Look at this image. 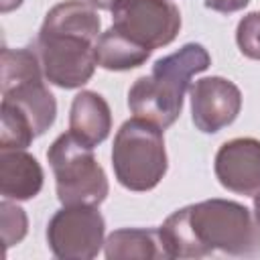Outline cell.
I'll use <instances>...</instances> for the list:
<instances>
[{"label": "cell", "instance_id": "6da1fadb", "mask_svg": "<svg viewBox=\"0 0 260 260\" xmlns=\"http://www.w3.org/2000/svg\"><path fill=\"white\" fill-rule=\"evenodd\" d=\"M171 258H205L225 254L260 256V223L254 213L232 199H205L171 213L160 225Z\"/></svg>", "mask_w": 260, "mask_h": 260}, {"label": "cell", "instance_id": "7a4b0ae2", "mask_svg": "<svg viewBox=\"0 0 260 260\" xmlns=\"http://www.w3.org/2000/svg\"><path fill=\"white\" fill-rule=\"evenodd\" d=\"M211 65L207 49L199 43H187L171 55L154 61L148 75L138 77L128 89V108L162 130L173 126L183 112V100L191 87V77Z\"/></svg>", "mask_w": 260, "mask_h": 260}, {"label": "cell", "instance_id": "e0dca14e", "mask_svg": "<svg viewBox=\"0 0 260 260\" xmlns=\"http://www.w3.org/2000/svg\"><path fill=\"white\" fill-rule=\"evenodd\" d=\"M0 223H2V240H4L6 250L18 244L28 232V217L20 205L12 203V199H2Z\"/></svg>", "mask_w": 260, "mask_h": 260}, {"label": "cell", "instance_id": "3957f363", "mask_svg": "<svg viewBox=\"0 0 260 260\" xmlns=\"http://www.w3.org/2000/svg\"><path fill=\"white\" fill-rule=\"evenodd\" d=\"M112 167L124 189H154L169 169L162 128L138 116L126 120L114 136Z\"/></svg>", "mask_w": 260, "mask_h": 260}, {"label": "cell", "instance_id": "5b68a950", "mask_svg": "<svg viewBox=\"0 0 260 260\" xmlns=\"http://www.w3.org/2000/svg\"><path fill=\"white\" fill-rule=\"evenodd\" d=\"M55 175L57 199L63 205H100L110 191L106 171L93 154V146L73 132L59 134L47 150Z\"/></svg>", "mask_w": 260, "mask_h": 260}, {"label": "cell", "instance_id": "4fadbf2b", "mask_svg": "<svg viewBox=\"0 0 260 260\" xmlns=\"http://www.w3.org/2000/svg\"><path fill=\"white\" fill-rule=\"evenodd\" d=\"M108 260H146L171 258L160 228H122L114 230L104 244Z\"/></svg>", "mask_w": 260, "mask_h": 260}, {"label": "cell", "instance_id": "30bf717a", "mask_svg": "<svg viewBox=\"0 0 260 260\" xmlns=\"http://www.w3.org/2000/svg\"><path fill=\"white\" fill-rule=\"evenodd\" d=\"M213 171L223 189L254 197L260 191V140L240 136L223 142L215 152Z\"/></svg>", "mask_w": 260, "mask_h": 260}, {"label": "cell", "instance_id": "d6986e66", "mask_svg": "<svg viewBox=\"0 0 260 260\" xmlns=\"http://www.w3.org/2000/svg\"><path fill=\"white\" fill-rule=\"evenodd\" d=\"M205 6L209 10H215V12H223V14H230V12H238L242 8H246L250 4V0H203Z\"/></svg>", "mask_w": 260, "mask_h": 260}, {"label": "cell", "instance_id": "ac0fdd59", "mask_svg": "<svg viewBox=\"0 0 260 260\" xmlns=\"http://www.w3.org/2000/svg\"><path fill=\"white\" fill-rule=\"evenodd\" d=\"M236 43L248 59L260 61V10L248 12L236 28Z\"/></svg>", "mask_w": 260, "mask_h": 260}, {"label": "cell", "instance_id": "ba28073f", "mask_svg": "<svg viewBox=\"0 0 260 260\" xmlns=\"http://www.w3.org/2000/svg\"><path fill=\"white\" fill-rule=\"evenodd\" d=\"M112 26L154 51L177 39L181 12L171 0H124L112 10Z\"/></svg>", "mask_w": 260, "mask_h": 260}, {"label": "cell", "instance_id": "9c48e42d", "mask_svg": "<svg viewBox=\"0 0 260 260\" xmlns=\"http://www.w3.org/2000/svg\"><path fill=\"white\" fill-rule=\"evenodd\" d=\"M191 95V120L197 130L215 134L230 126L242 110L240 87L219 75L201 77L189 87Z\"/></svg>", "mask_w": 260, "mask_h": 260}, {"label": "cell", "instance_id": "52a82bcc", "mask_svg": "<svg viewBox=\"0 0 260 260\" xmlns=\"http://www.w3.org/2000/svg\"><path fill=\"white\" fill-rule=\"evenodd\" d=\"M104 232L95 205H63L47 223V244L59 260H91L106 244Z\"/></svg>", "mask_w": 260, "mask_h": 260}, {"label": "cell", "instance_id": "8992f818", "mask_svg": "<svg viewBox=\"0 0 260 260\" xmlns=\"http://www.w3.org/2000/svg\"><path fill=\"white\" fill-rule=\"evenodd\" d=\"M32 47L39 55L45 79L61 89L85 85L98 67L95 39L79 32L41 28Z\"/></svg>", "mask_w": 260, "mask_h": 260}, {"label": "cell", "instance_id": "ffe728a7", "mask_svg": "<svg viewBox=\"0 0 260 260\" xmlns=\"http://www.w3.org/2000/svg\"><path fill=\"white\" fill-rule=\"evenodd\" d=\"M91 6H95V8H100V10H114V8H118L124 0H87Z\"/></svg>", "mask_w": 260, "mask_h": 260}, {"label": "cell", "instance_id": "44dd1931", "mask_svg": "<svg viewBox=\"0 0 260 260\" xmlns=\"http://www.w3.org/2000/svg\"><path fill=\"white\" fill-rule=\"evenodd\" d=\"M22 4V0H0V10L2 12H10L14 8H18Z\"/></svg>", "mask_w": 260, "mask_h": 260}, {"label": "cell", "instance_id": "7c38bea8", "mask_svg": "<svg viewBox=\"0 0 260 260\" xmlns=\"http://www.w3.org/2000/svg\"><path fill=\"white\" fill-rule=\"evenodd\" d=\"M112 130V110L104 95L91 89H81L69 110V132L89 146L102 144Z\"/></svg>", "mask_w": 260, "mask_h": 260}, {"label": "cell", "instance_id": "277c9868", "mask_svg": "<svg viewBox=\"0 0 260 260\" xmlns=\"http://www.w3.org/2000/svg\"><path fill=\"white\" fill-rule=\"evenodd\" d=\"M45 81L35 47L2 49V104L18 110L37 136L45 134L57 116L55 95Z\"/></svg>", "mask_w": 260, "mask_h": 260}, {"label": "cell", "instance_id": "7402d4cb", "mask_svg": "<svg viewBox=\"0 0 260 260\" xmlns=\"http://www.w3.org/2000/svg\"><path fill=\"white\" fill-rule=\"evenodd\" d=\"M254 217H256L258 223H260V191L254 195Z\"/></svg>", "mask_w": 260, "mask_h": 260}, {"label": "cell", "instance_id": "9a60e30c", "mask_svg": "<svg viewBox=\"0 0 260 260\" xmlns=\"http://www.w3.org/2000/svg\"><path fill=\"white\" fill-rule=\"evenodd\" d=\"M41 28L45 30H65V32H79V35H85V37H91V39H100L102 35V20L98 16V10L95 6H91L89 2L85 0H65V2H59L55 4Z\"/></svg>", "mask_w": 260, "mask_h": 260}, {"label": "cell", "instance_id": "5bb4252c", "mask_svg": "<svg viewBox=\"0 0 260 260\" xmlns=\"http://www.w3.org/2000/svg\"><path fill=\"white\" fill-rule=\"evenodd\" d=\"M152 55V49L132 41L118 28L110 26L95 41V59L98 67L108 71H128L136 69Z\"/></svg>", "mask_w": 260, "mask_h": 260}, {"label": "cell", "instance_id": "8fae6325", "mask_svg": "<svg viewBox=\"0 0 260 260\" xmlns=\"http://www.w3.org/2000/svg\"><path fill=\"white\" fill-rule=\"evenodd\" d=\"M43 169L24 148H0V193L2 199L28 201L43 189Z\"/></svg>", "mask_w": 260, "mask_h": 260}, {"label": "cell", "instance_id": "2e32d148", "mask_svg": "<svg viewBox=\"0 0 260 260\" xmlns=\"http://www.w3.org/2000/svg\"><path fill=\"white\" fill-rule=\"evenodd\" d=\"M0 148H26L37 138L30 122L6 104H0Z\"/></svg>", "mask_w": 260, "mask_h": 260}]
</instances>
